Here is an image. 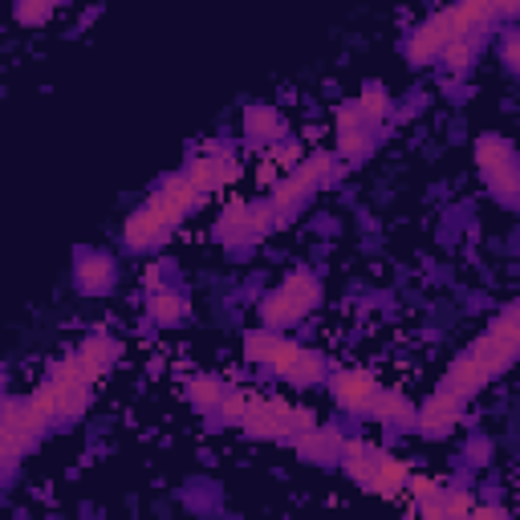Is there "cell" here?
Returning <instances> with one entry per match:
<instances>
[{
  "instance_id": "cell-32",
  "label": "cell",
  "mask_w": 520,
  "mask_h": 520,
  "mask_svg": "<svg viewBox=\"0 0 520 520\" xmlns=\"http://www.w3.org/2000/svg\"><path fill=\"white\" fill-rule=\"evenodd\" d=\"M439 508H443V516H468L476 504L468 492H439Z\"/></svg>"
},
{
  "instance_id": "cell-35",
  "label": "cell",
  "mask_w": 520,
  "mask_h": 520,
  "mask_svg": "<svg viewBox=\"0 0 520 520\" xmlns=\"http://www.w3.org/2000/svg\"><path fill=\"white\" fill-rule=\"evenodd\" d=\"M309 427H317V415H313L309 407H293V435H301V431H309Z\"/></svg>"
},
{
  "instance_id": "cell-26",
  "label": "cell",
  "mask_w": 520,
  "mask_h": 520,
  "mask_svg": "<svg viewBox=\"0 0 520 520\" xmlns=\"http://www.w3.org/2000/svg\"><path fill=\"white\" fill-rule=\"evenodd\" d=\"M256 399H260V395H256L252 386H236V390H228V395H224V403H220L216 411H220L228 423H240V419L252 411V403H256Z\"/></svg>"
},
{
  "instance_id": "cell-30",
  "label": "cell",
  "mask_w": 520,
  "mask_h": 520,
  "mask_svg": "<svg viewBox=\"0 0 520 520\" xmlns=\"http://www.w3.org/2000/svg\"><path fill=\"white\" fill-rule=\"evenodd\" d=\"M455 9H460V13L468 17V25H472V29H476V25L496 21V5H492V0H455Z\"/></svg>"
},
{
  "instance_id": "cell-12",
  "label": "cell",
  "mask_w": 520,
  "mask_h": 520,
  "mask_svg": "<svg viewBox=\"0 0 520 520\" xmlns=\"http://www.w3.org/2000/svg\"><path fill=\"white\" fill-rule=\"evenodd\" d=\"M171 236V224L151 208V204H143L135 216L126 220V228H122V240H126V248H135V252H147V248H159L163 240Z\"/></svg>"
},
{
  "instance_id": "cell-7",
  "label": "cell",
  "mask_w": 520,
  "mask_h": 520,
  "mask_svg": "<svg viewBox=\"0 0 520 520\" xmlns=\"http://www.w3.org/2000/svg\"><path fill=\"white\" fill-rule=\"evenodd\" d=\"M460 419H464V399L447 395V390H435V395L427 399V407L415 411V423H411V427H415L423 439H443V435H451L455 427H460Z\"/></svg>"
},
{
  "instance_id": "cell-24",
  "label": "cell",
  "mask_w": 520,
  "mask_h": 520,
  "mask_svg": "<svg viewBox=\"0 0 520 520\" xmlns=\"http://www.w3.org/2000/svg\"><path fill=\"white\" fill-rule=\"evenodd\" d=\"M321 378H325V358L317 350H301L285 374V382H293V386H317Z\"/></svg>"
},
{
  "instance_id": "cell-29",
  "label": "cell",
  "mask_w": 520,
  "mask_h": 520,
  "mask_svg": "<svg viewBox=\"0 0 520 520\" xmlns=\"http://www.w3.org/2000/svg\"><path fill=\"white\" fill-rule=\"evenodd\" d=\"M53 0H17V21L21 25H45L53 17Z\"/></svg>"
},
{
  "instance_id": "cell-28",
  "label": "cell",
  "mask_w": 520,
  "mask_h": 520,
  "mask_svg": "<svg viewBox=\"0 0 520 520\" xmlns=\"http://www.w3.org/2000/svg\"><path fill=\"white\" fill-rule=\"evenodd\" d=\"M33 439H25L21 431H9V427H0V468H13L21 455L29 451Z\"/></svg>"
},
{
  "instance_id": "cell-22",
  "label": "cell",
  "mask_w": 520,
  "mask_h": 520,
  "mask_svg": "<svg viewBox=\"0 0 520 520\" xmlns=\"http://www.w3.org/2000/svg\"><path fill=\"white\" fill-rule=\"evenodd\" d=\"M224 395H228V386L220 378H212V374H200V378L187 382V399L200 407V411H216L224 403Z\"/></svg>"
},
{
  "instance_id": "cell-33",
  "label": "cell",
  "mask_w": 520,
  "mask_h": 520,
  "mask_svg": "<svg viewBox=\"0 0 520 520\" xmlns=\"http://www.w3.org/2000/svg\"><path fill=\"white\" fill-rule=\"evenodd\" d=\"M269 163H273V167H297V163H301V147L289 143V139H281V143H273Z\"/></svg>"
},
{
  "instance_id": "cell-23",
  "label": "cell",
  "mask_w": 520,
  "mask_h": 520,
  "mask_svg": "<svg viewBox=\"0 0 520 520\" xmlns=\"http://www.w3.org/2000/svg\"><path fill=\"white\" fill-rule=\"evenodd\" d=\"M187 301L179 297V293H167V289H155L151 293V317L159 321V325H183L187 321Z\"/></svg>"
},
{
  "instance_id": "cell-38",
  "label": "cell",
  "mask_w": 520,
  "mask_h": 520,
  "mask_svg": "<svg viewBox=\"0 0 520 520\" xmlns=\"http://www.w3.org/2000/svg\"><path fill=\"white\" fill-rule=\"evenodd\" d=\"M492 5H496V17H512L520 9V0H492Z\"/></svg>"
},
{
  "instance_id": "cell-27",
  "label": "cell",
  "mask_w": 520,
  "mask_h": 520,
  "mask_svg": "<svg viewBox=\"0 0 520 520\" xmlns=\"http://www.w3.org/2000/svg\"><path fill=\"white\" fill-rule=\"evenodd\" d=\"M488 334H492L496 342H504V346H520V309H516V305L500 309V317L488 325Z\"/></svg>"
},
{
  "instance_id": "cell-11",
  "label": "cell",
  "mask_w": 520,
  "mask_h": 520,
  "mask_svg": "<svg viewBox=\"0 0 520 520\" xmlns=\"http://www.w3.org/2000/svg\"><path fill=\"white\" fill-rule=\"evenodd\" d=\"M74 281H78L82 293L102 297V293L114 289L118 269H114V260H110L106 252H78V260H74Z\"/></svg>"
},
{
  "instance_id": "cell-21",
  "label": "cell",
  "mask_w": 520,
  "mask_h": 520,
  "mask_svg": "<svg viewBox=\"0 0 520 520\" xmlns=\"http://www.w3.org/2000/svg\"><path fill=\"white\" fill-rule=\"evenodd\" d=\"M285 342H289V338H281L273 325H265V330H252V334H244V358H248L252 366H269V362L281 354Z\"/></svg>"
},
{
  "instance_id": "cell-10",
  "label": "cell",
  "mask_w": 520,
  "mask_h": 520,
  "mask_svg": "<svg viewBox=\"0 0 520 520\" xmlns=\"http://www.w3.org/2000/svg\"><path fill=\"white\" fill-rule=\"evenodd\" d=\"M330 395H334V403H338L342 411L362 415V411L370 407V399L378 395V382H374V374H366V370H342V374H334V382H330Z\"/></svg>"
},
{
  "instance_id": "cell-39",
  "label": "cell",
  "mask_w": 520,
  "mask_h": 520,
  "mask_svg": "<svg viewBox=\"0 0 520 520\" xmlns=\"http://www.w3.org/2000/svg\"><path fill=\"white\" fill-rule=\"evenodd\" d=\"M5 382H9V370H5V362H0V395H5Z\"/></svg>"
},
{
  "instance_id": "cell-25",
  "label": "cell",
  "mask_w": 520,
  "mask_h": 520,
  "mask_svg": "<svg viewBox=\"0 0 520 520\" xmlns=\"http://www.w3.org/2000/svg\"><path fill=\"white\" fill-rule=\"evenodd\" d=\"M354 110L362 114V122H382V118L390 114V98H386V90H382L378 82H370V86H362Z\"/></svg>"
},
{
  "instance_id": "cell-19",
  "label": "cell",
  "mask_w": 520,
  "mask_h": 520,
  "mask_svg": "<svg viewBox=\"0 0 520 520\" xmlns=\"http://www.w3.org/2000/svg\"><path fill=\"white\" fill-rule=\"evenodd\" d=\"M366 147H370V139H366L362 114H358L354 106H342V110H338V151H342L346 159H358V155H366Z\"/></svg>"
},
{
  "instance_id": "cell-20",
  "label": "cell",
  "mask_w": 520,
  "mask_h": 520,
  "mask_svg": "<svg viewBox=\"0 0 520 520\" xmlns=\"http://www.w3.org/2000/svg\"><path fill=\"white\" fill-rule=\"evenodd\" d=\"M407 476H411V468L403 460H395V455L382 451V460H378V468H374V476H370L366 488L378 492V496H399L407 488Z\"/></svg>"
},
{
  "instance_id": "cell-13",
  "label": "cell",
  "mask_w": 520,
  "mask_h": 520,
  "mask_svg": "<svg viewBox=\"0 0 520 520\" xmlns=\"http://www.w3.org/2000/svg\"><path fill=\"white\" fill-rule=\"evenodd\" d=\"M118 354H122V346L114 342V338H106V334H90L78 350H74V362L82 366V374H86V382L94 386L114 362H118Z\"/></svg>"
},
{
  "instance_id": "cell-18",
  "label": "cell",
  "mask_w": 520,
  "mask_h": 520,
  "mask_svg": "<svg viewBox=\"0 0 520 520\" xmlns=\"http://www.w3.org/2000/svg\"><path fill=\"white\" fill-rule=\"evenodd\" d=\"M378 423H399V427H411L415 423V403L407 399V395H399V390H382L378 386V395L370 399V407H366Z\"/></svg>"
},
{
  "instance_id": "cell-9",
  "label": "cell",
  "mask_w": 520,
  "mask_h": 520,
  "mask_svg": "<svg viewBox=\"0 0 520 520\" xmlns=\"http://www.w3.org/2000/svg\"><path fill=\"white\" fill-rule=\"evenodd\" d=\"M492 378H496V374H492V366L468 350L464 358H455V362L447 366V374H443L439 390H447V395H455V399H472L476 390H480L484 382H492Z\"/></svg>"
},
{
  "instance_id": "cell-16",
  "label": "cell",
  "mask_w": 520,
  "mask_h": 520,
  "mask_svg": "<svg viewBox=\"0 0 520 520\" xmlns=\"http://www.w3.org/2000/svg\"><path fill=\"white\" fill-rule=\"evenodd\" d=\"M338 460H342V468H346V476L354 484H370V476H374V468L382 460V451L374 443H366V439H346L342 451H338Z\"/></svg>"
},
{
  "instance_id": "cell-40",
  "label": "cell",
  "mask_w": 520,
  "mask_h": 520,
  "mask_svg": "<svg viewBox=\"0 0 520 520\" xmlns=\"http://www.w3.org/2000/svg\"><path fill=\"white\" fill-rule=\"evenodd\" d=\"M53 5H61V0H53Z\"/></svg>"
},
{
  "instance_id": "cell-37",
  "label": "cell",
  "mask_w": 520,
  "mask_h": 520,
  "mask_svg": "<svg viewBox=\"0 0 520 520\" xmlns=\"http://www.w3.org/2000/svg\"><path fill=\"white\" fill-rule=\"evenodd\" d=\"M472 460H476V464H488V460H492V443H472Z\"/></svg>"
},
{
  "instance_id": "cell-36",
  "label": "cell",
  "mask_w": 520,
  "mask_h": 520,
  "mask_svg": "<svg viewBox=\"0 0 520 520\" xmlns=\"http://www.w3.org/2000/svg\"><path fill=\"white\" fill-rule=\"evenodd\" d=\"M500 53H504V65H508V70H516V33H504Z\"/></svg>"
},
{
  "instance_id": "cell-8",
  "label": "cell",
  "mask_w": 520,
  "mask_h": 520,
  "mask_svg": "<svg viewBox=\"0 0 520 520\" xmlns=\"http://www.w3.org/2000/svg\"><path fill=\"white\" fill-rule=\"evenodd\" d=\"M187 183L195 187V191H220V187H228L236 175H240V163H236V155L232 151H216V155H195L191 163H187Z\"/></svg>"
},
{
  "instance_id": "cell-3",
  "label": "cell",
  "mask_w": 520,
  "mask_h": 520,
  "mask_svg": "<svg viewBox=\"0 0 520 520\" xmlns=\"http://www.w3.org/2000/svg\"><path fill=\"white\" fill-rule=\"evenodd\" d=\"M330 171H334V155H325V151L301 159V163L293 167V175H285V179L273 187V212H293L297 204H305L309 195H313L325 179H330Z\"/></svg>"
},
{
  "instance_id": "cell-15",
  "label": "cell",
  "mask_w": 520,
  "mask_h": 520,
  "mask_svg": "<svg viewBox=\"0 0 520 520\" xmlns=\"http://www.w3.org/2000/svg\"><path fill=\"white\" fill-rule=\"evenodd\" d=\"M244 135H248V143H265V147H273V143H281L285 139V118L273 110V106H248L244 110Z\"/></svg>"
},
{
  "instance_id": "cell-6",
  "label": "cell",
  "mask_w": 520,
  "mask_h": 520,
  "mask_svg": "<svg viewBox=\"0 0 520 520\" xmlns=\"http://www.w3.org/2000/svg\"><path fill=\"white\" fill-rule=\"evenodd\" d=\"M252 439H293V403L285 399H256L252 411L240 419Z\"/></svg>"
},
{
  "instance_id": "cell-4",
  "label": "cell",
  "mask_w": 520,
  "mask_h": 520,
  "mask_svg": "<svg viewBox=\"0 0 520 520\" xmlns=\"http://www.w3.org/2000/svg\"><path fill=\"white\" fill-rule=\"evenodd\" d=\"M476 163H480V175L488 179V187L500 195L504 204H512L516 195V151L508 139L500 135H488L476 143Z\"/></svg>"
},
{
  "instance_id": "cell-5",
  "label": "cell",
  "mask_w": 520,
  "mask_h": 520,
  "mask_svg": "<svg viewBox=\"0 0 520 520\" xmlns=\"http://www.w3.org/2000/svg\"><path fill=\"white\" fill-rule=\"evenodd\" d=\"M147 204L175 228V224H183L195 208L204 204V191H195V187L187 183V175H171V179H163V183L155 187V195H151Z\"/></svg>"
},
{
  "instance_id": "cell-2",
  "label": "cell",
  "mask_w": 520,
  "mask_h": 520,
  "mask_svg": "<svg viewBox=\"0 0 520 520\" xmlns=\"http://www.w3.org/2000/svg\"><path fill=\"white\" fill-rule=\"evenodd\" d=\"M321 297V285L317 277L309 273H293L277 293H269L265 301H260V321L265 325H289V321H301Z\"/></svg>"
},
{
  "instance_id": "cell-34",
  "label": "cell",
  "mask_w": 520,
  "mask_h": 520,
  "mask_svg": "<svg viewBox=\"0 0 520 520\" xmlns=\"http://www.w3.org/2000/svg\"><path fill=\"white\" fill-rule=\"evenodd\" d=\"M297 354H301V346H297V342H285V346H281V354L269 362V370H273L277 378H285V374H289V366L297 362Z\"/></svg>"
},
{
  "instance_id": "cell-1",
  "label": "cell",
  "mask_w": 520,
  "mask_h": 520,
  "mask_svg": "<svg viewBox=\"0 0 520 520\" xmlns=\"http://www.w3.org/2000/svg\"><path fill=\"white\" fill-rule=\"evenodd\" d=\"M472 33V25H468V17L460 13V9H439L431 21H423L415 33H411V41H407V61L411 65H427V61H435L451 41H460V37H468Z\"/></svg>"
},
{
  "instance_id": "cell-17",
  "label": "cell",
  "mask_w": 520,
  "mask_h": 520,
  "mask_svg": "<svg viewBox=\"0 0 520 520\" xmlns=\"http://www.w3.org/2000/svg\"><path fill=\"white\" fill-rule=\"evenodd\" d=\"M0 427L21 431L25 439H37L49 427V419L33 407V399H5V403H0Z\"/></svg>"
},
{
  "instance_id": "cell-31",
  "label": "cell",
  "mask_w": 520,
  "mask_h": 520,
  "mask_svg": "<svg viewBox=\"0 0 520 520\" xmlns=\"http://www.w3.org/2000/svg\"><path fill=\"white\" fill-rule=\"evenodd\" d=\"M443 61H447V70H455V74H464L468 65H472V41L468 37H460V41H451L443 53H439Z\"/></svg>"
},
{
  "instance_id": "cell-14",
  "label": "cell",
  "mask_w": 520,
  "mask_h": 520,
  "mask_svg": "<svg viewBox=\"0 0 520 520\" xmlns=\"http://www.w3.org/2000/svg\"><path fill=\"white\" fill-rule=\"evenodd\" d=\"M342 443H346V439H342L338 431H325L321 423L309 427V431H301V435H293L297 455H301V460H309V464H330V460H338Z\"/></svg>"
}]
</instances>
